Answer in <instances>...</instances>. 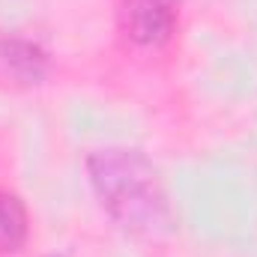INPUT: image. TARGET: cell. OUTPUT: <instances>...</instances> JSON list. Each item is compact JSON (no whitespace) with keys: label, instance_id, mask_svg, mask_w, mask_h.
I'll return each instance as SVG.
<instances>
[{"label":"cell","instance_id":"6da1fadb","mask_svg":"<svg viewBox=\"0 0 257 257\" xmlns=\"http://www.w3.org/2000/svg\"><path fill=\"white\" fill-rule=\"evenodd\" d=\"M90 186L102 209L128 233L162 236L174 227V209L156 165L135 147H99L87 156Z\"/></svg>","mask_w":257,"mask_h":257},{"label":"cell","instance_id":"7a4b0ae2","mask_svg":"<svg viewBox=\"0 0 257 257\" xmlns=\"http://www.w3.org/2000/svg\"><path fill=\"white\" fill-rule=\"evenodd\" d=\"M117 18L128 42L141 48H159L174 36L180 9L177 0H123Z\"/></svg>","mask_w":257,"mask_h":257},{"label":"cell","instance_id":"3957f363","mask_svg":"<svg viewBox=\"0 0 257 257\" xmlns=\"http://www.w3.org/2000/svg\"><path fill=\"white\" fill-rule=\"evenodd\" d=\"M0 66L21 81H39L48 72V54L30 39H0Z\"/></svg>","mask_w":257,"mask_h":257},{"label":"cell","instance_id":"277c9868","mask_svg":"<svg viewBox=\"0 0 257 257\" xmlns=\"http://www.w3.org/2000/svg\"><path fill=\"white\" fill-rule=\"evenodd\" d=\"M30 236V218L21 197L12 192H0V254H12L24 248Z\"/></svg>","mask_w":257,"mask_h":257}]
</instances>
